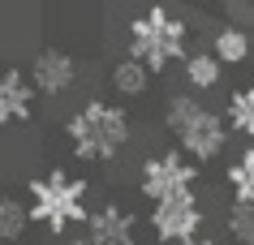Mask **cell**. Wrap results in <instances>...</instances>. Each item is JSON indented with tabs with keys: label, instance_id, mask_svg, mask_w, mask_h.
<instances>
[{
	"label": "cell",
	"instance_id": "obj_1",
	"mask_svg": "<svg viewBox=\"0 0 254 245\" xmlns=\"http://www.w3.org/2000/svg\"><path fill=\"white\" fill-rule=\"evenodd\" d=\"M164 125H168V134H173L177 150L190 155L194 163H211L224 155L228 147V121L224 112L207 108L202 99H194L190 91L168 99V108H164Z\"/></svg>",
	"mask_w": 254,
	"mask_h": 245
},
{
	"label": "cell",
	"instance_id": "obj_2",
	"mask_svg": "<svg viewBox=\"0 0 254 245\" xmlns=\"http://www.w3.org/2000/svg\"><path fill=\"white\" fill-rule=\"evenodd\" d=\"M65 138L78 159H91V163L117 159L129 147V112L121 103H108V99H86L65 121Z\"/></svg>",
	"mask_w": 254,
	"mask_h": 245
},
{
	"label": "cell",
	"instance_id": "obj_3",
	"mask_svg": "<svg viewBox=\"0 0 254 245\" xmlns=\"http://www.w3.org/2000/svg\"><path fill=\"white\" fill-rule=\"evenodd\" d=\"M190 48V26L177 17L168 4H151L129 22V56L142 60L151 73H164L168 65H186Z\"/></svg>",
	"mask_w": 254,
	"mask_h": 245
},
{
	"label": "cell",
	"instance_id": "obj_4",
	"mask_svg": "<svg viewBox=\"0 0 254 245\" xmlns=\"http://www.w3.org/2000/svg\"><path fill=\"white\" fill-rule=\"evenodd\" d=\"M26 190H30V202H26L30 224H43L52 237H61L73 224H86L91 219V206H86L91 185L82 177H69L61 168H52L48 177H35Z\"/></svg>",
	"mask_w": 254,
	"mask_h": 245
},
{
	"label": "cell",
	"instance_id": "obj_5",
	"mask_svg": "<svg viewBox=\"0 0 254 245\" xmlns=\"http://www.w3.org/2000/svg\"><path fill=\"white\" fill-rule=\"evenodd\" d=\"M194 185H198V163L181 150H151L138 168V194L151 198V206L194 194Z\"/></svg>",
	"mask_w": 254,
	"mask_h": 245
},
{
	"label": "cell",
	"instance_id": "obj_6",
	"mask_svg": "<svg viewBox=\"0 0 254 245\" xmlns=\"http://www.w3.org/2000/svg\"><path fill=\"white\" fill-rule=\"evenodd\" d=\"M151 232L160 245H190L194 237H202V224H207V211H202L198 194H181V198H168V202L151 206Z\"/></svg>",
	"mask_w": 254,
	"mask_h": 245
},
{
	"label": "cell",
	"instance_id": "obj_7",
	"mask_svg": "<svg viewBox=\"0 0 254 245\" xmlns=\"http://www.w3.org/2000/svg\"><path fill=\"white\" fill-rule=\"evenodd\" d=\"M86 237H91V245H138V219L125 206L104 202L86 219Z\"/></svg>",
	"mask_w": 254,
	"mask_h": 245
},
{
	"label": "cell",
	"instance_id": "obj_8",
	"mask_svg": "<svg viewBox=\"0 0 254 245\" xmlns=\"http://www.w3.org/2000/svg\"><path fill=\"white\" fill-rule=\"evenodd\" d=\"M73 78H78V65H73V56L65 48H43L35 56V65H30V86L48 99L65 95L69 86H73Z\"/></svg>",
	"mask_w": 254,
	"mask_h": 245
},
{
	"label": "cell",
	"instance_id": "obj_9",
	"mask_svg": "<svg viewBox=\"0 0 254 245\" xmlns=\"http://www.w3.org/2000/svg\"><path fill=\"white\" fill-rule=\"evenodd\" d=\"M35 108V86L22 69H0V125H22L30 121Z\"/></svg>",
	"mask_w": 254,
	"mask_h": 245
},
{
	"label": "cell",
	"instance_id": "obj_10",
	"mask_svg": "<svg viewBox=\"0 0 254 245\" xmlns=\"http://www.w3.org/2000/svg\"><path fill=\"white\" fill-rule=\"evenodd\" d=\"M181 78H186V86L194 95L215 91V86L224 82V60H220L211 48H194V52L186 56V65H181Z\"/></svg>",
	"mask_w": 254,
	"mask_h": 245
},
{
	"label": "cell",
	"instance_id": "obj_11",
	"mask_svg": "<svg viewBox=\"0 0 254 245\" xmlns=\"http://www.w3.org/2000/svg\"><path fill=\"white\" fill-rule=\"evenodd\" d=\"M211 52L224 60V69L228 65H246L250 52H254V39H250V30H246V26H220L211 35Z\"/></svg>",
	"mask_w": 254,
	"mask_h": 245
},
{
	"label": "cell",
	"instance_id": "obj_12",
	"mask_svg": "<svg viewBox=\"0 0 254 245\" xmlns=\"http://www.w3.org/2000/svg\"><path fill=\"white\" fill-rule=\"evenodd\" d=\"M147 86H151V69L142 65V60H134V56H121L117 65H112V91H117L121 99L147 95Z\"/></svg>",
	"mask_w": 254,
	"mask_h": 245
},
{
	"label": "cell",
	"instance_id": "obj_13",
	"mask_svg": "<svg viewBox=\"0 0 254 245\" xmlns=\"http://www.w3.org/2000/svg\"><path fill=\"white\" fill-rule=\"evenodd\" d=\"M224 185L233 194V202H254V147H246L224 168Z\"/></svg>",
	"mask_w": 254,
	"mask_h": 245
},
{
	"label": "cell",
	"instance_id": "obj_14",
	"mask_svg": "<svg viewBox=\"0 0 254 245\" xmlns=\"http://www.w3.org/2000/svg\"><path fill=\"white\" fill-rule=\"evenodd\" d=\"M224 121H228V134L254 138V86H237V91L228 95Z\"/></svg>",
	"mask_w": 254,
	"mask_h": 245
},
{
	"label": "cell",
	"instance_id": "obj_15",
	"mask_svg": "<svg viewBox=\"0 0 254 245\" xmlns=\"http://www.w3.org/2000/svg\"><path fill=\"white\" fill-rule=\"evenodd\" d=\"M224 228L237 245H254V202H228Z\"/></svg>",
	"mask_w": 254,
	"mask_h": 245
},
{
	"label": "cell",
	"instance_id": "obj_16",
	"mask_svg": "<svg viewBox=\"0 0 254 245\" xmlns=\"http://www.w3.org/2000/svg\"><path fill=\"white\" fill-rule=\"evenodd\" d=\"M30 224V211L17 198H0V241H17Z\"/></svg>",
	"mask_w": 254,
	"mask_h": 245
},
{
	"label": "cell",
	"instance_id": "obj_17",
	"mask_svg": "<svg viewBox=\"0 0 254 245\" xmlns=\"http://www.w3.org/2000/svg\"><path fill=\"white\" fill-rule=\"evenodd\" d=\"M61 245H91V237H86V232H82V237H65Z\"/></svg>",
	"mask_w": 254,
	"mask_h": 245
},
{
	"label": "cell",
	"instance_id": "obj_18",
	"mask_svg": "<svg viewBox=\"0 0 254 245\" xmlns=\"http://www.w3.org/2000/svg\"><path fill=\"white\" fill-rule=\"evenodd\" d=\"M190 245H220V241H215V237H194Z\"/></svg>",
	"mask_w": 254,
	"mask_h": 245
}]
</instances>
